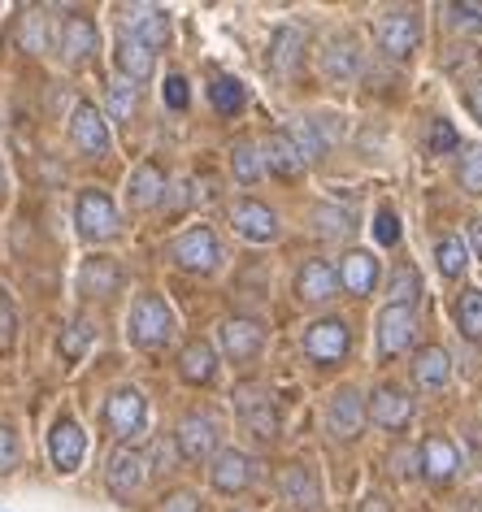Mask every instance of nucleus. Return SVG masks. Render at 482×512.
Here are the masks:
<instances>
[{"label":"nucleus","mask_w":482,"mask_h":512,"mask_svg":"<svg viewBox=\"0 0 482 512\" xmlns=\"http://www.w3.org/2000/svg\"><path fill=\"white\" fill-rule=\"evenodd\" d=\"M443 22L452 31H482V5H443Z\"/></svg>","instance_id":"obj_41"},{"label":"nucleus","mask_w":482,"mask_h":512,"mask_svg":"<svg viewBox=\"0 0 482 512\" xmlns=\"http://www.w3.org/2000/svg\"><path fill=\"white\" fill-rule=\"evenodd\" d=\"M374 239L383 243V248H396L400 243V213L391 209V204H383L378 217H374Z\"/></svg>","instance_id":"obj_43"},{"label":"nucleus","mask_w":482,"mask_h":512,"mask_svg":"<svg viewBox=\"0 0 482 512\" xmlns=\"http://www.w3.org/2000/svg\"><path fill=\"white\" fill-rule=\"evenodd\" d=\"M126 339H131L139 352H161L166 348V343L174 339V313H170L166 296H157V291L135 296L131 317H126Z\"/></svg>","instance_id":"obj_1"},{"label":"nucleus","mask_w":482,"mask_h":512,"mask_svg":"<svg viewBox=\"0 0 482 512\" xmlns=\"http://www.w3.org/2000/svg\"><path fill=\"white\" fill-rule=\"evenodd\" d=\"M461 148V135H456V126L448 118H435L430 122V139H426V152L430 157H443V152H456Z\"/></svg>","instance_id":"obj_40"},{"label":"nucleus","mask_w":482,"mask_h":512,"mask_svg":"<svg viewBox=\"0 0 482 512\" xmlns=\"http://www.w3.org/2000/svg\"><path fill=\"white\" fill-rule=\"evenodd\" d=\"M456 469H461V452L452 447V439H443V434H430L422 443V478L426 482H452Z\"/></svg>","instance_id":"obj_24"},{"label":"nucleus","mask_w":482,"mask_h":512,"mask_svg":"<svg viewBox=\"0 0 482 512\" xmlns=\"http://www.w3.org/2000/svg\"><path fill=\"white\" fill-rule=\"evenodd\" d=\"M179 378L192 382V387H209V382L218 378V352H213V343H205V339L187 343L179 352Z\"/></svg>","instance_id":"obj_27"},{"label":"nucleus","mask_w":482,"mask_h":512,"mask_svg":"<svg viewBox=\"0 0 482 512\" xmlns=\"http://www.w3.org/2000/svg\"><path fill=\"white\" fill-rule=\"evenodd\" d=\"M452 317H456V330H461L465 339L482 343V287H465L452 304Z\"/></svg>","instance_id":"obj_33"},{"label":"nucleus","mask_w":482,"mask_h":512,"mask_svg":"<svg viewBox=\"0 0 482 512\" xmlns=\"http://www.w3.org/2000/svg\"><path fill=\"white\" fill-rule=\"evenodd\" d=\"M465 105H469V113H474V118L482 122V79H474L465 87Z\"/></svg>","instance_id":"obj_50"},{"label":"nucleus","mask_w":482,"mask_h":512,"mask_svg":"<svg viewBox=\"0 0 482 512\" xmlns=\"http://www.w3.org/2000/svg\"><path fill=\"white\" fill-rule=\"evenodd\" d=\"M222 239L213 235L209 226H192V230H183L179 239L170 243V261L179 265V270L187 274H213L222 265Z\"/></svg>","instance_id":"obj_5"},{"label":"nucleus","mask_w":482,"mask_h":512,"mask_svg":"<svg viewBox=\"0 0 482 512\" xmlns=\"http://www.w3.org/2000/svg\"><path fill=\"white\" fill-rule=\"evenodd\" d=\"M365 421H374L378 430L396 434V430H409L413 421V395L396 387V382H383V387H374L370 404H365Z\"/></svg>","instance_id":"obj_9"},{"label":"nucleus","mask_w":482,"mask_h":512,"mask_svg":"<svg viewBox=\"0 0 482 512\" xmlns=\"http://www.w3.org/2000/svg\"><path fill=\"white\" fill-rule=\"evenodd\" d=\"M391 304H400V309H413L417 296H422V278H417V270L409 261H400L396 270H391Z\"/></svg>","instance_id":"obj_36"},{"label":"nucleus","mask_w":482,"mask_h":512,"mask_svg":"<svg viewBox=\"0 0 482 512\" xmlns=\"http://www.w3.org/2000/svg\"><path fill=\"white\" fill-rule=\"evenodd\" d=\"M209 100H213V109L222 113V118H235L239 109H244V83L231 79V74H213V83H209Z\"/></svg>","instance_id":"obj_35"},{"label":"nucleus","mask_w":482,"mask_h":512,"mask_svg":"<svg viewBox=\"0 0 482 512\" xmlns=\"http://www.w3.org/2000/svg\"><path fill=\"white\" fill-rule=\"evenodd\" d=\"M469 243H474V252L482 256V217H474V222H469Z\"/></svg>","instance_id":"obj_51"},{"label":"nucleus","mask_w":482,"mask_h":512,"mask_svg":"<svg viewBox=\"0 0 482 512\" xmlns=\"http://www.w3.org/2000/svg\"><path fill=\"white\" fill-rule=\"evenodd\" d=\"M270 66L278 79H296L304 70V31L300 27H278L274 48H270Z\"/></svg>","instance_id":"obj_26"},{"label":"nucleus","mask_w":482,"mask_h":512,"mask_svg":"<svg viewBox=\"0 0 482 512\" xmlns=\"http://www.w3.org/2000/svg\"><path fill=\"white\" fill-rule=\"evenodd\" d=\"M231 226L248 243H270V239H278V217H274V209H270V204H261V200H252V196L231 204Z\"/></svg>","instance_id":"obj_19"},{"label":"nucleus","mask_w":482,"mask_h":512,"mask_svg":"<svg viewBox=\"0 0 482 512\" xmlns=\"http://www.w3.org/2000/svg\"><path fill=\"white\" fill-rule=\"evenodd\" d=\"M14 339H18V313H14V304H9L5 291H0V352L14 348Z\"/></svg>","instance_id":"obj_47"},{"label":"nucleus","mask_w":482,"mask_h":512,"mask_svg":"<svg viewBox=\"0 0 482 512\" xmlns=\"http://www.w3.org/2000/svg\"><path fill=\"white\" fill-rule=\"evenodd\" d=\"M461 187L469 196H482V148H465L461 157Z\"/></svg>","instance_id":"obj_44"},{"label":"nucleus","mask_w":482,"mask_h":512,"mask_svg":"<svg viewBox=\"0 0 482 512\" xmlns=\"http://www.w3.org/2000/svg\"><path fill=\"white\" fill-rule=\"evenodd\" d=\"M187 100H192V92H187V79H183V74H170V79H166V105L170 109H187Z\"/></svg>","instance_id":"obj_49"},{"label":"nucleus","mask_w":482,"mask_h":512,"mask_svg":"<svg viewBox=\"0 0 482 512\" xmlns=\"http://www.w3.org/2000/svg\"><path fill=\"white\" fill-rule=\"evenodd\" d=\"M235 417L244 434H252L257 443H274L278 439V408L270 400V391L257 382H239L235 387Z\"/></svg>","instance_id":"obj_4"},{"label":"nucleus","mask_w":482,"mask_h":512,"mask_svg":"<svg viewBox=\"0 0 482 512\" xmlns=\"http://www.w3.org/2000/svg\"><path fill=\"white\" fill-rule=\"evenodd\" d=\"M231 170H235V178L244 187H257L261 183V174H265V165H261V148L257 144H235V152H231Z\"/></svg>","instance_id":"obj_37"},{"label":"nucleus","mask_w":482,"mask_h":512,"mask_svg":"<svg viewBox=\"0 0 482 512\" xmlns=\"http://www.w3.org/2000/svg\"><path fill=\"white\" fill-rule=\"evenodd\" d=\"M339 291H348V296H370L378 287V256L365 252V248H352L344 252V265H339Z\"/></svg>","instance_id":"obj_22"},{"label":"nucleus","mask_w":482,"mask_h":512,"mask_svg":"<svg viewBox=\"0 0 482 512\" xmlns=\"http://www.w3.org/2000/svg\"><path fill=\"white\" fill-rule=\"evenodd\" d=\"M48 456H53V469L57 473H79L83 469L87 434H83V426L70 413H61L53 421V430H48Z\"/></svg>","instance_id":"obj_11"},{"label":"nucleus","mask_w":482,"mask_h":512,"mask_svg":"<svg viewBox=\"0 0 482 512\" xmlns=\"http://www.w3.org/2000/svg\"><path fill=\"white\" fill-rule=\"evenodd\" d=\"M417 40H422V22H417L413 9L400 5V9H387V14L378 18V48H383L387 57H396V61L413 57Z\"/></svg>","instance_id":"obj_12"},{"label":"nucleus","mask_w":482,"mask_h":512,"mask_svg":"<svg viewBox=\"0 0 482 512\" xmlns=\"http://www.w3.org/2000/svg\"><path fill=\"white\" fill-rule=\"evenodd\" d=\"M335 135H339V126H335V122H317V113H313V118H304V122L296 126L291 144L300 148L304 161H317V157H326V152H331Z\"/></svg>","instance_id":"obj_31"},{"label":"nucleus","mask_w":482,"mask_h":512,"mask_svg":"<svg viewBox=\"0 0 482 512\" xmlns=\"http://www.w3.org/2000/svg\"><path fill=\"white\" fill-rule=\"evenodd\" d=\"M352 352V330L344 317H317L304 330V356L317 365V369H335L344 365Z\"/></svg>","instance_id":"obj_2"},{"label":"nucleus","mask_w":482,"mask_h":512,"mask_svg":"<svg viewBox=\"0 0 482 512\" xmlns=\"http://www.w3.org/2000/svg\"><path fill=\"white\" fill-rule=\"evenodd\" d=\"M278 491H283V499H291L296 508H317V482L309 478V469L304 465H287L283 473H278Z\"/></svg>","instance_id":"obj_32"},{"label":"nucleus","mask_w":482,"mask_h":512,"mask_svg":"<svg viewBox=\"0 0 482 512\" xmlns=\"http://www.w3.org/2000/svg\"><path fill=\"white\" fill-rule=\"evenodd\" d=\"M157 512H200V499L192 491H170L166 499H161Z\"/></svg>","instance_id":"obj_48"},{"label":"nucleus","mask_w":482,"mask_h":512,"mask_svg":"<svg viewBox=\"0 0 482 512\" xmlns=\"http://www.w3.org/2000/svg\"><path fill=\"white\" fill-rule=\"evenodd\" d=\"M122 35L139 40L148 53H157V48L170 44V14L157 5H126L122 9Z\"/></svg>","instance_id":"obj_14"},{"label":"nucleus","mask_w":482,"mask_h":512,"mask_svg":"<svg viewBox=\"0 0 482 512\" xmlns=\"http://www.w3.org/2000/svg\"><path fill=\"white\" fill-rule=\"evenodd\" d=\"M261 165H265V170H270L274 178H283V183H296V178L304 174V165H309V161L300 157V148L291 144V135L274 131V135L261 144Z\"/></svg>","instance_id":"obj_23"},{"label":"nucleus","mask_w":482,"mask_h":512,"mask_svg":"<svg viewBox=\"0 0 482 512\" xmlns=\"http://www.w3.org/2000/svg\"><path fill=\"white\" fill-rule=\"evenodd\" d=\"M252 478H257V460L248 452H239V447H218L213 452V465H209V486L222 495H239L248 491Z\"/></svg>","instance_id":"obj_10"},{"label":"nucleus","mask_w":482,"mask_h":512,"mask_svg":"<svg viewBox=\"0 0 482 512\" xmlns=\"http://www.w3.org/2000/svg\"><path fill=\"white\" fill-rule=\"evenodd\" d=\"M105 426H109L113 439H122V443L139 439V434L148 430V400L135 387L109 391V400H105Z\"/></svg>","instance_id":"obj_7"},{"label":"nucleus","mask_w":482,"mask_h":512,"mask_svg":"<svg viewBox=\"0 0 482 512\" xmlns=\"http://www.w3.org/2000/svg\"><path fill=\"white\" fill-rule=\"evenodd\" d=\"M435 265H439V274L448 278V283L465 278V270H469V243L461 235H443L435 243Z\"/></svg>","instance_id":"obj_34"},{"label":"nucleus","mask_w":482,"mask_h":512,"mask_svg":"<svg viewBox=\"0 0 482 512\" xmlns=\"http://www.w3.org/2000/svg\"><path fill=\"white\" fill-rule=\"evenodd\" d=\"M161 196H166V174H161V165H135V174H131V183H126V204L131 209H157Z\"/></svg>","instance_id":"obj_28"},{"label":"nucleus","mask_w":482,"mask_h":512,"mask_svg":"<svg viewBox=\"0 0 482 512\" xmlns=\"http://www.w3.org/2000/svg\"><path fill=\"white\" fill-rule=\"evenodd\" d=\"M22 44H27V53H44L48 31H44V14H40V9H31L27 22H22Z\"/></svg>","instance_id":"obj_46"},{"label":"nucleus","mask_w":482,"mask_h":512,"mask_svg":"<svg viewBox=\"0 0 482 512\" xmlns=\"http://www.w3.org/2000/svg\"><path fill=\"white\" fill-rule=\"evenodd\" d=\"M113 61H118L126 83H144V79H152V70H157V53H148V48L139 40H131V35H118V44H113Z\"/></svg>","instance_id":"obj_29"},{"label":"nucleus","mask_w":482,"mask_h":512,"mask_svg":"<svg viewBox=\"0 0 482 512\" xmlns=\"http://www.w3.org/2000/svg\"><path fill=\"white\" fill-rule=\"evenodd\" d=\"M478 512H482V504H478Z\"/></svg>","instance_id":"obj_53"},{"label":"nucleus","mask_w":482,"mask_h":512,"mask_svg":"<svg viewBox=\"0 0 482 512\" xmlns=\"http://www.w3.org/2000/svg\"><path fill=\"white\" fill-rule=\"evenodd\" d=\"M326 430H331L335 443H352L365 430V395H361V387L344 382V387L331 395V404H326Z\"/></svg>","instance_id":"obj_8"},{"label":"nucleus","mask_w":482,"mask_h":512,"mask_svg":"<svg viewBox=\"0 0 482 512\" xmlns=\"http://www.w3.org/2000/svg\"><path fill=\"white\" fill-rule=\"evenodd\" d=\"M174 443H179V452L187 460H209L222 443V417L209 413V408H192V413H183L179 430H174Z\"/></svg>","instance_id":"obj_6"},{"label":"nucleus","mask_w":482,"mask_h":512,"mask_svg":"<svg viewBox=\"0 0 482 512\" xmlns=\"http://www.w3.org/2000/svg\"><path fill=\"white\" fill-rule=\"evenodd\" d=\"M74 230H79L83 243H109V239H118V230H122L118 209H113V200L100 187L79 191V200H74Z\"/></svg>","instance_id":"obj_3"},{"label":"nucleus","mask_w":482,"mask_h":512,"mask_svg":"<svg viewBox=\"0 0 482 512\" xmlns=\"http://www.w3.org/2000/svg\"><path fill=\"white\" fill-rule=\"evenodd\" d=\"M122 287V265L109 256H87L79 270V291L83 296H113Z\"/></svg>","instance_id":"obj_30"},{"label":"nucleus","mask_w":482,"mask_h":512,"mask_svg":"<svg viewBox=\"0 0 482 512\" xmlns=\"http://www.w3.org/2000/svg\"><path fill=\"white\" fill-rule=\"evenodd\" d=\"M448 378H452V361H448V352H443L439 343H426V348L413 352V382L422 391H443L448 387Z\"/></svg>","instance_id":"obj_25"},{"label":"nucleus","mask_w":482,"mask_h":512,"mask_svg":"<svg viewBox=\"0 0 482 512\" xmlns=\"http://www.w3.org/2000/svg\"><path fill=\"white\" fill-rule=\"evenodd\" d=\"M296 296H300L304 304H326V300L339 296V274H335V265L326 261V256H309V261L300 265V274H296Z\"/></svg>","instance_id":"obj_20"},{"label":"nucleus","mask_w":482,"mask_h":512,"mask_svg":"<svg viewBox=\"0 0 482 512\" xmlns=\"http://www.w3.org/2000/svg\"><path fill=\"white\" fill-rule=\"evenodd\" d=\"M87 348H92V326H87V322H70L66 335H61V356H66V361H79Z\"/></svg>","instance_id":"obj_42"},{"label":"nucleus","mask_w":482,"mask_h":512,"mask_svg":"<svg viewBox=\"0 0 482 512\" xmlns=\"http://www.w3.org/2000/svg\"><path fill=\"white\" fill-rule=\"evenodd\" d=\"M70 144L83 152V157H105L109 152V122L92 100H79L70 113Z\"/></svg>","instance_id":"obj_15"},{"label":"nucleus","mask_w":482,"mask_h":512,"mask_svg":"<svg viewBox=\"0 0 482 512\" xmlns=\"http://www.w3.org/2000/svg\"><path fill=\"white\" fill-rule=\"evenodd\" d=\"M378 356L383 361H396L413 348V335H417V317L413 309H400V304H387L383 313H378Z\"/></svg>","instance_id":"obj_16"},{"label":"nucleus","mask_w":482,"mask_h":512,"mask_svg":"<svg viewBox=\"0 0 482 512\" xmlns=\"http://www.w3.org/2000/svg\"><path fill=\"white\" fill-rule=\"evenodd\" d=\"M144 478H148L144 452H135V447H118V452L109 456V465H105V486H109L113 499L131 504V499L139 495V486H144Z\"/></svg>","instance_id":"obj_13"},{"label":"nucleus","mask_w":482,"mask_h":512,"mask_svg":"<svg viewBox=\"0 0 482 512\" xmlns=\"http://www.w3.org/2000/svg\"><path fill=\"white\" fill-rule=\"evenodd\" d=\"M135 100H139L135 83H126V79H113V83H109V92H105V113H109L113 122H131V113H135Z\"/></svg>","instance_id":"obj_38"},{"label":"nucleus","mask_w":482,"mask_h":512,"mask_svg":"<svg viewBox=\"0 0 482 512\" xmlns=\"http://www.w3.org/2000/svg\"><path fill=\"white\" fill-rule=\"evenodd\" d=\"M222 352H226V361H235V365L257 361L265 352V326L257 317H231V322L222 326Z\"/></svg>","instance_id":"obj_17"},{"label":"nucleus","mask_w":482,"mask_h":512,"mask_svg":"<svg viewBox=\"0 0 482 512\" xmlns=\"http://www.w3.org/2000/svg\"><path fill=\"white\" fill-rule=\"evenodd\" d=\"M100 48V35H96V22L83 18V14H70L66 27H61V57H66V66H87V61L96 57Z\"/></svg>","instance_id":"obj_21"},{"label":"nucleus","mask_w":482,"mask_h":512,"mask_svg":"<svg viewBox=\"0 0 482 512\" xmlns=\"http://www.w3.org/2000/svg\"><path fill=\"white\" fill-rule=\"evenodd\" d=\"M322 70L331 74L335 83H357L361 70H365V53H361V40L352 31H339L322 53Z\"/></svg>","instance_id":"obj_18"},{"label":"nucleus","mask_w":482,"mask_h":512,"mask_svg":"<svg viewBox=\"0 0 482 512\" xmlns=\"http://www.w3.org/2000/svg\"><path fill=\"white\" fill-rule=\"evenodd\" d=\"M0 191H5V165H0Z\"/></svg>","instance_id":"obj_52"},{"label":"nucleus","mask_w":482,"mask_h":512,"mask_svg":"<svg viewBox=\"0 0 482 512\" xmlns=\"http://www.w3.org/2000/svg\"><path fill=\"white\" fill-rule=\"evenodd\" d=\"M313 226H317V235H326V239H344L352 230V213L335 209V204H322V209L313 213Z\"/></svg>","instance_id":"obj_39"},{"label":"nucleus","mask_w":482,"mask_h":512,"mask_svg":"<svg viewBox=\"0 0 482 512\" xmlns=\"http://www.w3.org/2000/svg\"><path fill=\"white\" fill-rule=\"evenodd\" d=\"M18 460H22V447H18V434L0 421V478H9V473L18 469Z\"/></svg>","instance_id":"obj_45"}]
</instances>
